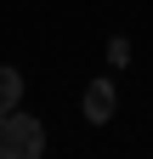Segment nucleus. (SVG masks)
Instances as JSON below:
<instances>
[{"instance_id": "1", "label": "nucleus", "mask_w": 153, "mask_h": 159, "mask_svg": "<svg viewBox=\"0 0 153 159\" xmlns=\"http://www.w3.org/2000/svg\"><path fill=\"white\" fill-rule=\"evenodd\" d=\"M46 153V125L23 108H11L0 119V159H40Z\"/></svg>"}, {"instance_id": "2", "label": "nucleus", "mask_w": 153, "mask_h": 159, "mask_svg": "<svg viewBox=\"0 0 153 159\" xmlns=\"http://www.w3.org/2000/svg\"><path fill=\"white\" fill-rule=\"evenodd\" d=\"M85 119H91V125H102V119H113V108H119V97H113V85H108V80H91V85H85Z\"/></svg>"}, {"instance_id": "3", "label": "nucleus", "mask_w": 153, "mask_h": 159, "mask_svg": "<svg viewBox=\"0 0 153 159\" xmlns=\"http://www.w3.org/2000/svg\"><path fill=\"white\" fill-rule=\"evenodd\" d=\"M17 102H23V74H17V68H0V119H6Z\"/></svg>"}, {"instance_id": "4", "label": "nucleus", "mask_w": 153, "mask_h": 159, "mask_svg": "<svg viewBox=\"0 0 153 159\" xmlns=\"http://www.w3.org/2000/svg\"><path fill=\"white\" fill-rule=\"evenodd\" d=\"M108 63H130V46H125V40H108Z\"/></svg>"}]
</instances>
